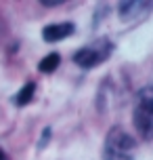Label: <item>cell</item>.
Here are the masks:
<instances>
[{
    "label": "cell",
    "mask_w": 153,
    "mask_h": 160,
    "mask_svg": "<svg viewBox=\"0 0 153 160\" xmlns=\"http://www.w3.org/2000/svg\"><path fill=\"white\" fill-rule=\"evenodd\" d=\"M132 122L141 135V139L151 141L153 139V87H145L137 93L134 110H132Z\"/></svg>",
    "instance_id": "obj_1"
},
{
    "label": "cell",
    "mask_w": 153,
    "mask_h": 160,
    "mask_svg": "<svg viewBox=\"0 0 153 160\" xmlns=\"http://www.w3.org/2000/svg\"><path fill=\"white\" fill-rule=\"evenodd\" d=\"M137 141L120 127H113L103 145V160H134Z\"/></svg>",
    "instance_id": "obj_2"
},
{
    "label": "cell",
    "mask_w": 153,
    "mask_h": 160,
    "mask_svg": "<svg viewBox=\"0 0 153 160\" xmlns=\"http://www.w3.org/2000/svg\"><path fill=\"white\" fill-rule=\"evenodd\" d=\"M113 51V44L109 38H99L95 42H90L86 47L78 48L76 53H73V63L80 65L82 70H92V68H97L101 65L103 61H107V57L111 55Z\"/></svg>",
    "instance_id": "obj_3"
},
{
    "label": "cell",
    "mask_w": 153,
    "mask_h": 160,
    "mask_svg": "<svg viewBox=\"0 0 153 160\" xmlns=\"http://www.w3.org/2000/svg\"><path fill=\"white\" fill-rule=\"evenodd\" d=\"M76 32V25L69 23V21H63V23H50L42 30V38L46 42H59V40L69 38L72 34Z\"/></svg>",
    "instance_id": "obj_4"
},
{
    "label": "cell",
    "mask_w": 153,
    "mask_h": 160,
    "mask_svg": "<svg viewBox=\"0 0 153 160\" xmlns=\"http://www.w3.org/2000/svg\"><path fill=\"white\" fill-rule=\"evenodd\" d=\"M153 8V2H122L120 4V17L124 21L137 19L141 15H147Z\"/></svg>",
    "instance_id": "obj_5"
},
{
    "label": "cell",
    "mask_w": 153,
    "mask_h": 160,
    "mask_svg": "<svg viewBox=\"0 0 153 160\" xmlns=\"http://www.w3.org/2000/svg\"><path fill=\"white\" fill-rule=\"evenodd\" d=\"M34 93H36V82H27L23 88H19V93L15 95L13 101H15V105L23 108V105H27L34 99Z\"/></svg>",
    "instance_id": "obj_6"
},
{
    "label": "cell",
    "mask_w": 153,
    "mask_h": 160,
    "mask_svg": "<svg viewBox=\"0 0 153 160\" xmlns=\"http://www.w3.org/2000/svg\"><path fill=\"white\" fill-rule=\"evenodd\" d=\"M59 63H61L59 53H50V55H46L40 63H38V70H40L42 74H53L57 68H59Z\"/></svg>",
    "instance_id": "obj_7"
},
{
    "label": "cell",
    "mask_w": 153,
    "mask_h": 160,
    "mask_svg": "<svg viewBox=\"0 0 153 160\" xmlns=\"http://www.w3.org/2000/svg\"><path fill=\"white\" fill-rule=\"evenodd\" d=\"M0 160H8L7 152H4V150H2V148H0Z\"/></svg>",
    "instance_id": "obj_8"
},
{
    "label": "cell",
    "mask_w": 153,
    "mask_h": 160,
    "mask_svg": "<svg viewBox=\"0 0 153 160\" xmlns=\"http://www.w3.org/2000/svg\"><path fill=\"white\" fill-rule=\"evenodd\" d=\"M44 7H57V4H61V2H42Z\"/></svg>",
    "instance_id": "obj_9"
}]
</instances>
